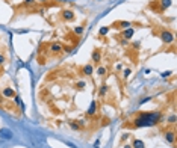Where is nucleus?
I'll return each mask as SVG.
<instances>
[{"instance_id": "obj_32", "label": "nucleus", "mask_w": 177, "mask_h": 148, "mask_svg": "<svg viewBox=\"0 0 177 148\" xmlns=\"http://www.w3.org/2000/svg\"><path fill=\"white\" fill-rule=\"evenodd\" d=\"M99 145H100V140H96V143H94V146H96V148H100Z\"/></svg>"}, {"instance_id": "obj_17", "label": "nucleus", "mask_w": 177, "mask_h": 148, "mask_svg": "<svg viewBox=\"0 0 177 148\" xmlns=\"http://www.w3.org/2000/svg\"><path fill=\"white\" fill-rule=\"evenodd\" d=\"M132 148H145V143L141 139H133L132 140Z\"/></svg>"}, {"instance_id": "obj_8", "label": "nucleus", "mask_w": 177, "mask_h": 148, "mask_svg": "<svg viewBox=\"0 0 177 148\" xmlns=\"http://www.w3.org/2000/svg\"><path fill=\"white\" fill-rule=\"evenodd\" d=\"M80 73H82L83 76H86V77H91V76L94 74V65H93V64L83 65V67L80 68Z\"/></svg>"}, {"instance_id": "obj_10", "label": "nucleus", "mask_w": 177, "mask_h": 148, "mask_svg": "<svg viewBox=\"0 0 177 148\" xmlns=\"http://www.w3.org/2000/svg\"><path fill=\"white\" fill-rule=\"evenodd\" d=\"M91 58H93V62H94L96 65H100V62H102V50H100V49H94Z\"/></svg>"}, {"instance_id": "obj_28", "label": "nucleus", "mask_w": 177, "mask_h": 148, "mask_svg": "<svg viewBox=\"0 0 177 148\" xmlns=\"http://www.w3.org/2000/svg\"><path fill=\"white\" fill-rule=\"evenodd\" d=\"M115 70H117V71H123V65H121V64H117V65H115Z\"/></svg>"}, {"instance_id": "obj_30", "label": "nucleus", "mask_w": 177, "mask_h": 148, "mask_svg": "<svg viewBox=\"0 0 177 148\" xmlns=\"http://www.w3.org/2000/svg\"><path fill=\"white\" fill-rule=\"evenodd\" d=\"M17 33H27V30H26V29H18Z\"/></svg>"}, {"instance_id": "obj_9", "label": "nucleus", "mask_w": 177, "mask_h": 148, "mask_svg": "<svg viewBox=\"0 0 177 148\" xmlns=\"http://www.w3.org/2000/svg\"><path fill=\"white\" fill-rule=\"evenodd\" d=\"M14 137L12 130L9 128H0V139H5V140H11Z\"/></svg>"}, {"instance_id": "obj_18", "label": "nucleus", "mask_w": 177, "mask_h": 148, "mask_svg": "<svg viewBox=\"0 0 177 148\" xmlns=\"http://www.w3.org/2000/svg\"><path fill=\"white\" fill-rule=\"evenodd\" d=\"M109 30H111V26H103V27H100V30H99V36H100V38L106 36V35L109 33Z\"/></svg>"}, {"instance_id": "obj_27", "label": "nucleus", "mask_w": 177, "mask_h": 148, "mask_svg": "<svg viewBox=\"0 0 177 148\" xmlns=\"http://www.w3.org/2000/svg\"><path fill=\"white\" fill-rule=\"evenodd\" d=\"M171 73H172V71H163L160 76H162V77H168V76H171Z\"/></svg>"}, {"instance_id": "obj_13", "label": "nucleus", "mask_w": 177, "mask_h": 148, "mask_svg": "<svg viewBox=\"0 0 177 148\" xmlns=\"http://www.w3.org/2000/svg\"><path fill=\"white\" fill-rule=\"evenodd\" d=\"M83 33H85V26H74V27H73V35H74V36L80 38Z\"/></svg>"}, {"instance_id": "obj_4", "label": "nucleus", "mask_w": 177, "mask_h": 148, "mask_svg": "<svg viewBox=\"0 0 177 148\" xmlns=\"http://www.w3.org/2000/svg\"><path fill=\"white\" fill-rule=\"evenodd\" d=\"M74 18H76V15H74V12H73L71 9H64V11L61 12V20L65 21V23H70V21H73Z\"/></svg>"}, {"instance_id": "obj_20", "label": "nucleus", "mask_w": 177, "mask_h": 148, "mask_svg": "<svg viewBox=\"0 0 177 148\" xmlns=\"http://www.w3.org/2000/svg\"><path fill=\"white\" fill-rule=\"evenodd\" d=\"M166 122H168L169 125H174V124H175V113L168 115V116H166Z\"/></svg>"}, {"instance_id": "obj_12", "label": "nucleus", "mask_w": 177, "mask_h": 148, "mask_svg": "<svg viewBox=\"0 0 177 148\" xmlns=\"http://www.w3.org/2000/svg\"><path fill=\"white\" fill-rule=\"evenodd\" d=\"M2 95H3V98H14L17 94H15V91H14L11 86H6V88L2 91Z\"/></svg>"}, {"instance_id": "obj_26", "label": "nucleus", "mask_w": 177, "mask_h": 148, "mask_svg": "<svg viewBox=\"0 0 177 148\" xmlns=\"http://www.w3.org/2000/svg\"><path fill=\"white\" fill-rule=\"evenodd\" d=\"M35 2H36V0H24L23 6H32V5H35Z\"/></svg>"}, {"instance_id": "obj_11", "label": "nucleus", "mask_w": 177, "mask_h": 148, "mask_svg": "<svg viewBox=\"0 0 177 148\" xmlns=\"http://www.w3.org/2000/svg\"><path fill=\"white\" fill-rule=\"evenodd\" d=\"M97 110H99V103L97 101H93L90 104V107H88V110H86V115L88 116H94L97 113Z\"/></svg>"}, {"instance_id": "obj_2", "label": "nucleus", "mask_w": 177, "mask_h": 148, "mask_svg": "<svg viewBox=\"0 0 177 148\" xmlns=\"http://www.w3.org/2000/svg\"><path fill=\"white\" fill-rule=\"evenodd\" d=\"M157 36H159L160 41H162L163 44H166V46H169V44L174 43V33H172L171 30H168V29H160L159 33H157Z\"/></svg>"}, {"instance_id": "obj_5", "label": "nucleus", "mask_w": 177, "mask_h": 148, "mask_svg": "<svg viewBox=\"0 0 177 148\" xmlns=\"http://www.w3.org/2000/svg\"><path fill=\"white\" fill-rule=\"evenodd\" d=\"M133 24L130 23V21H126V20H120V21H115V23H112V27L114 29H121V30H124V29H127V27H132Z\"/></svg>"}, {"instance_id": "obj_23", "label": "nucleus", "mask_w": 177, "mask_h": 148, "mask_svg": "<svg viewBox=\"0 0 177 148\" xmlns=\"http://www.w3.org/2000/svg\"><path fill=\"white\" fill-rule=\"evenodd\" d=\"M130 74H132V70H130V68L123 70V79H124V80H127V79L130 77Z\"/></svg>"}, {"instance_id": "obj_7", "label": "nucleus", "mask_w": 177, "mask_h": 148, "mask_svg": "<svg viewBox=\"0 0 177 148\" xmlns=\"http://www.w3.org/2000/svg\"><path fill=\"white\" fill-rule=\"evenodd\" d=\"M163 137H165V142L166 143H171V145L175 143V131L174 130H166L163 133Z\"/></svg>"}, {"instance_id": "obj_31", "label": "nucleus", "mask_w": 177, "mask_h": 148, "mask_svg": "<svg viewBox=\"0 0 177 148\" xmlns=\"http://www.w3.org/2000/svg\"><path fill=\"white\" fill-rule=\"evenodd\" d=\"M120 44H121V46H127V41H126V39H121Z\"/></svg>"}, {"instance_id": "obj_34", "label": "nucleus", "mask_w": 177, "mask_h": 148, "mask_svg": "<svg viewBox=\"0 0 177 148\" xmlns=\"http://www.w3.org/2000/svg\"><path fill=\"white\" fill-rule=\"evenodd\" d=\"M43 3H44V0H43Z\"/></svg>"}, {"instance_id": "obj_6", "label": "nucleus", "mask_w": 177, "mask_h": 148, "mask_svg": "<svg viewBox=\"0 0 177 148\" xmlns=\"http://www.w3.org/2000/svg\"><path fill=\"white\" fill-rule=\"evenodd\" d=\"M135 35V27H127L124 29L121 33H120V38L121 39H126V41H130V38Z\"/></svg>"}, {"instance_id": "obj_1", "label": "nucleus", "mask_w": 177, "mask_h": 148, "mask_svg": "<svg viewBox=\"0 0 177 148\" xmlns=\"http://www.w3.org/2000/svg\"><path fill=\"white\" fill-rule=\"evenodd\" d=\"M160 118H162V113L159 110L156 112H142V113H138L133 119H132V127L133 128H139V127H151V125H156L160 122Z\"/></svg>"}, {"instance_id": "obj_16", "label": "nucleus", "mask_w": 177, "mask_h": 148, "mask_svg": "<svg viewBox=\"0 0 177 148\" xmlns=\"http://www.w3.org/2000/svg\"><path fill=\"white\" fill-rule=\"evenodd\" d=\"M159 3H160L159 12H163L166 8H169V6H171V0H159Z\"/></svg>"}, {"instance_id": "obj_15", "label": "nucleus", "mask_w": 177, "mask_h": 148, "mask_svg": "<svg viewBox=\"0 0 177 148\" xmlns=\"http://www.w3.org/2000/svg\"><path fill=\"white\" fill-rule=\"evenodd\" d=\"M96 74H97L99 77H105V76L108 74V68H106V67H103V65H99V67H97V70H96Z\"/></svg>"}, {"instance_id": "obj_24", "label": "nucleus", "mask_w": 177, "mask_h": 148, "mask_svg": "<svg viewBox=\"0 0 177 148\" xmlns=\"http://www.w3.org/2000/svg\"><path fill=\"white\" fill-rule=\"evenodd\" d=\"M76 122L79 124V127H80V128H85V127H86V121H85V119H82V118H80V119H77Z\"/></svg>"}, {"instance_id": "obj_33", "label": "nucleus", "mask_w": 177, "mask_h": 148, "mask_svg": "<svg viewBox=\"0 0 177 148\" xmlns=\"http://www.w3.org/2000/svg\"><path fill=\"white\" fill-rule=\"evenodd\" d=\"M123 148H132V145H130V143H127V145H124Z\"/></svg>"}, {"instance_id": "obj_29", "label": "nucleus", "mask_w": 177, "mask_h": 148, "mask_svg": "<svg viewBox=\"0 0 177 148\" xmlns=\"http://www.w3.org/2000/svg\"><path fill=\"white\" fill-rule=\"evenodd\" d=\"M150 100H151V97H145L144 100H141V101H139V104H142V103H145V101H150Z\"/></svg>"}, {"instance_id": "obj_14", "label": "nucleus", "mask_w": 177, "mask_h": 148, "mask_svg": "<svg viewBox=\"0 0 177 148\" xmlns=\"http://www.w3.org/2000/svg\"><path fill=\"white\" fill-rule=\"evenodd\" d=\"M109 89H111V88H109L108 83H102L100 88H99V95H100V97H105V95L109 92Z\"/></svg>"}, {"instance_id": "obj_21", "label": "nucleus", "mask_w": 177, "mask_h": 148, "mask_svg": "<svg viewBox=\"0 0 177 148\" xmlns=\"http://www.w3.org/2000/svg\"><path fill=\"white\" fill-rule=\"evenodd\" d=\"M68 124H70V128H71V130H74V131H79V130H82V128L79 127V124H77L76 121H70Z\"/></svg>"}, {"instance_id": "obj_25", "label": "nucleus", "mask_w": 177, "mask_h": 148, "mask_svg": "<svg viewBox=\"0 0 177 148\" xmlns=\"http://www.w3.org/2000/svg\"><path fill=\"white\" fill-rule=\"evenodd\" d=\"M5 62H6V56H5L3 53H0V67H3Z\"/></svg>"}, {"instance_id": "obj_19", "label": "nucleus", "mask_w": 177, "mask_h": 148, "mask_svg": "<svg viewBox=\"0 0 177 148\" xmlns=\"http://www.w3.org/2000/svg\"><path fill=\"white\" fill-rule=\"evenodd\" d=\"M74 86H76V89H77V91H83V89H85V86H86V82H85V80H77Z\"/></svg>"}, {"instance_id": "obj_22", "label": "nucleus", "mask_w": 177, "mask_h": 148, "mask_svg": "<svg viewBox=\"0 0 177 148\" xmlns=\"http://www.w3.org/2000/svg\"><path fill=\"white\" fill-rule=\"evenodd\" d=\"M14 101H15V104H17L18 107H21V109H24V103L21 101V98H20L18 95H15V97H14Z\"/></svg>"}, {"instance_id": "obj_3", "label": "nucleus", "mask_w": 177, "mask_h": 148, "mask_svg": "<svg viewBox=\"0 0 177 148\" xmlns=\"http://www.w3.org/2000/svg\"><path fill=\"white\" fill-rule=\"evenodd\" d=\"M49 52H50L53 56H58V55H61V53L64 52V46H62L61 43H52V44L49 46Z\"/></svg>"}]
</instances>
